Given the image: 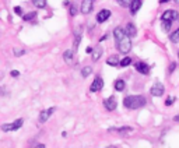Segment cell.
I'll return each instance as SVG.
<instances>
[{
  "label": "cell",
  "instance_id": "6da1fadb",
  "mask_svg": "<svg viewBox=\"0 0 179 148\" xmlns=\"http://www.w3.org/2000/svg\"><path fill=\"white\" fill-rule=\"evenodd\" d=\"M113 37H115L118 51H119L122 55L129 53L130 49H132V41H130V38L132 37L127 34L126 28H124V29L122 27L115 28V31H113Z\"/></svg>",
  "mask_w": 179,
  "mask_h": 148
},
{
  "label": "cell",
  "instance_id": "7a4b0ae2",
  "mask_svg": "<svg viewBox=\"0 0 179 148\" xmlns=\"http://www.w3.org/2000/svg\"><path fill=\"white\" fill-rule=\"evenodd\" d=\"M146 103H147V98L143 95H129L123 99V105L127 109H140L146 106Z\"/></svg>",
  "mask_w": 179,
  "mask_h": 148
},
{
  "label": "cell",
  "instance_id": "3957f363",
  "mask_svg": "<svg viewBox=\"0 0 179 148\" xmlns=\"http://www.w3.org/2000/svg\"><path fill=\"white\" fill-rule=\"evenodd\" d=\"M23 123H24L23 119H17L15 122L10 123V125H3L1 126V130L3 131H14V130H18L23 126Z\"/></svg>",
  "mask_w": 179,
  "mask_h": 148
},
{
  "label": "cell",
  "instance_id": "277c9868",
  "mask_svg": "<svg viewBox=\"0 0 179 148\" xmlns=\"http://www.w3.org/2000/svg\"><path fill=\"white\" fill-rule=\"evenodd\" d=\"M150 92H151L152 97H162V95H164V92H165V88H164V85H162L161 83H155L151 87Z\"/></svg>",
  "mask_w": 179,
  "mask_h": 148
},
{
  "label": "cell",
  "instance_id": "5b68a950",
  "mask_svg": "<svg viewBox=\"0 0 179 148\" xmlns=\"http://www.w3.org/2000/svg\"><path fill=\"white\" fill-rule=\"evenodd\" d=\"M102 87H104V80L99 75H96L94 78V81H92V84L90 85V91L91 92H98L99 89H102Z\"/></svg>",
  "mask_w": 179,
  "mask_h": 148
},
{
  "label": "cell",
  "instance_id": "8992f818",
  "mask_svg": "<svg viewBox=\"0 0 179 148\" xmlns=\"http://www.w3.org/2000/svg\"><path fill=\"white\" fill-rule=\"evenodd\" d=\"M178 18H179V15L175 10H165L162 13V15H161V20H168V21H175V20H178Z\"/></svg>",
  "mask_w": 179,
  "mask_h": 148
},
{
  "label": "cell",
  "instance_id": "52a82bcc",
  "mask_svg": "<svg viewBox=\"0 0 179 148\" xmlns=\"http://www.w3.org/2000/svg\"><path fill=\"white\" fill-rule=\"evenodd\" d=\"M104 106L108 109V111H115L116 106H118V102H116V98L115 97H109L106 98L104 101Z\"/></svg>",
  "mask_w": 179,
  "mask_h": 148
},
{
  "label": "cell",
  "instance_id": "ba28073f",
  "mask_svg": "<svg viewBox=\"0 0 179 148\" xmlns=\"http://www.w3.org/2000/svg\"><path fill=\"white\" fill-rule=\"evenodd\" d=\"M56 109L55 108H49V109H45V111H42L41 112V115H39V122L41 123H45L49 117H51L52 115H53V112H55Z\"/></svg>",
  "mask_w": 179,
  "mask_h": 148
},
{
  "label": "cell",
  "instance_id": "9c48e42d",
  "mask_svg": "<svg viewBox=\"0 0 179 148\" xmlns=\"http://www.w3.org/2000/svg\"><path fill=\"white\" fill-rule=\"evenodd\" d=\"M110 17V11L109 10H106V9H104V10H101L99 13L96 14V23H105L106 20Z\"/></svg>",
  "mask_w": 179,
  "mask_h": 148
},
{
  "label": "cell",
  "instance_id": "30bf717a",
  "mask_svg": "<svg viewBox=\"0 0 179 148\" xmlns=\"http://www.w3.org/2000/svg\"><path fill=\"white\" fill-rule=\"evenodd\" d=\"M134 69L137 70L140 74H148V71H150L148 64L147 63H144V62H137V63L134 64Z\"/></svg>",
  "mask_w": 179,
  "mask_h": 148
},
{
  "label": "cell",
  "instance_id": "8fae6325",
  "mask_svg": "<svg viewBox=\"0 0 179 148\" xmlns=\"http://www.w3.org/2000/svg\"><path fill=\"white\" fill-rule=\"evenodd\" d=\"M81 31H83L81 27L74 31V42H73V49L74 51H77L78 46H80V42H81Z\"/></svg>",
  "mask_w": 179,
  "mask_h": 148
},
{
  "label": "cell",
  "instance_id": "7c38bea8",
  "mask_svg": "<svg viewBox=\"0 0 179 148\" xmlns=\"http://www.w3.org/2000/svg\"><path fill=\"white\" fill-rule=\"evenodd\" d=\"M92 10V0H83L81 3V13L88 14Z\"/></svg>",
  "mask_w": 179,
  "mask_h": 148
},
{
  "label": "cell",
  "instance_id": "4fadbf2b",
  "mask_svg": "<svg viewBox=\"0 0 179 148\" xmlns=\"http://www.w3.org/2000/svg\"><path fill=\"white\" fill-rule=\"evenodd\" d=\"M141 0H132V3H130V13L133 14H137V11L140 10V7H141Z\"/></svg>",
  "mask_w": 179,
  "mask_h": 148
},
{
  "label": "cell",
  "instance_id": "5bb4252c",
  "mask_svg": "<svg viewBox=\"0 0 179 148\" xmlns=\"http://www.w3.org/2000/svg\"><path fill=\"white\" fill-rule=\"evenodd\" d=\"M126 31H127V34L132 38L137 35V29H136V27H134V24H132V23H129L127 25H126Z\"/></svg>",
  "mask_w": 179,
  "mask_h": 148
},
{
  "label": "cell",
  "instance_id": "9a60e30c",
  "mask_svg": "<svg viewBox=\"0 0 179 148\" xmlns=\"http://www.w3.org/2000/svg\"><path fill=\"white\" fill-rule=\"evenodd\" d=\"M73 51H66L63 53V59H64V62L66 63H69V64H71L73 63Z\"/></svg>",
  "mask_w": 179,
  "mask_h": 148
},
{
  "label": "cell",
  "instance_id": "2e32d148",
  "mask_svg": "<svg viewBox=\"0 0 179 148\" xmlns=\"http://www.w3.org/2000/svg\"><path fill=\"white\" fill-rule=\"evenodd\" d=\"M171 27H172V21L162 20V23H161V28H162V31H164V32H169Z\"/></svg>",
  "mask_w": 179,
  "mask_h": 148
},
{
  "label": "cell",
  "instance_id": "e0dca14e",
  "mask_svg": "<svg viewBox=\"0 0 179 148\" xmlns=\"http://www.w3.org/2000/svg\"><path fill=\"white\" fill-rule=\"evenodd\" d=\"M113 85H115L116 91H119V92H120V91H123V89H124V87H126V83H124L123 80H116Z\"/></svg>",
  "mask_w": 179,
  "mask_h": 148
},
{
  "label": "cell",
  "instance_id": "ac0fdd59",
  "mask_svg": "<svg viewBox=\"0 0 179 148\" xmlns=\"http://www.w3.org/2000/svg\"><path fill=\"white\" fill-rule=\"evenodd\" d=\"M101 55H102V49H101V46L95 48V49H94V52H92V60L96 62L98 59H99V57H101Z\"/></svg>",
  "mask_w": 179,
  "mask_h": 148
},
{
  "label": "cell",
  "instance_id": "d6986e66",
  "mask_svg": "<svg viewBox=\"0 0 179 148\" xmlns=\"http://www.w3.org/2000/svg\"><path fill=\"white\" fill-rule=\"evenodd\" d=\"M169 39L171 42H174V43H178L179 42V28L176 29V31H174V32L169 35Z\"/></svg>",
  "mask_w": 179,
  "mask_h": 148
},
{
  "label": "cell",
  "instance_id": "ffe728a7",
  "mask_svg": "<svg viewBox=\"0 0 179 148\" xmlns=\"http://www.w3.org/2000/svg\"><path fill=\"white\" fill-rule=\"evenodd\" d=\"M32 3H34V6L38 7V9H43L46 6V0H32Z\"/></svg>",
  "mask_w": 179,
  "mask_h": 148
},
{
  "label": "cell",
  "instance_id": "44dd1931",
  "mask_svg": "<svg viewBox=\"0 0 179 148\" xmlns=\"http://www.w3.org/2000/svg\"><path fill=\"white\" fill-rule=\"evenodd\" d=\"M91 73H92V67H90V66H87V67H83V70H81V75H83L84 78H85V77H88Z\"/></svg>",
  "mask_w": 179,
  "mask_h": 148
},
{
  "label": "cell",
  "instance_id": "7402d4cb",
  "mask_svg": "<svg viewBox=\"0 0 179 148\" xmlns=\"http://www.w3.org/2000/svg\"><path fill=\"white\" fill-rule=\"evenodd\" d=\"M35 17H37V11H31V13L23 15V20H24V21H29V20H34Z\"/></svg>",
  "mask_w": 179,
  "mask_h": 148
},
{
  "label": "cell",
  "instance_id": "603a6c76",
  "mask_svg": "<svg viewBox=\"0 0 179 148\" xmlns=\"http://www.w3.org/2000/svg\"><path fill=\"white\" fill-rule=\"evenodd\" d=\"M106 63H108L109 66H118L120 62L118 60V57H116V56H112V57H109V59L106 60Z\"/></svg>",
  "mask_w": 179,
  "mask_h": 148
},
{
  "label": "cell",
  "instance_id": "cb8c5ba5",
  "mask_svg": "<svg viewBox=\"0 0 179 148\" xmlns=\"http://www.w3.org/2000/svg\"><path fill=\"white\" fill-rule=\"evenodd\" d=\"M130 63H132V59H130V57H127V56H126V57H123V59H122V60H120L119 66H120V67H127V66L130 64Z\"/></svg>",
  "mask_w": 179,
  "mask_h": 148
},
{
  "label": "cell",
  "instance_id": "d4e9b609",
  "mask_svg": "<svg viewBox=\"0 0 179 148\" xmlns=\"http://www.w3.org/2000/svg\"><path fill=\"white\" fill-rule=\"evenodd\" d=\"M118 1V4L120 6V7H127V6H130V3H132V0H116Z\"/></svg>",
  "mask_w": 179,
  "mask_h": 148
},
{
  "label": "cell",
  "instance_id": "484cf974",
  "mask_svg": "<svg viewBox=\"0 0 179 148\" xmlns=\"http://www.w3.org/2000/svg\"><path fill=\"white\" fill-rule=\"evenodd\" d=\"M14 53H15V56H21V55H24V53H25V51H24V49H15V51H14Z\"/></svg>",
  "mask_w": 179,
  "mask_h": 148
},
{
  "label": "cell",
  "instance_id": "4316f807",
  "mask_svg": "<svg viewBox=\"0 0 179 148\" xmlns=\"http://www.w3.org/2000/svg\"><path fill=\"white\" fill-rule=\"evenodd\" d=\"M14 11H15L17 15H23V10H21V7H18V6H17V7H14Z\"/></svg>",
  "mask_w": 179,
  "mask_h": 148
},
{
  "label": "cell",
  "instance_id": "83f0119b",
  "mask_svg": "<svg viewBox=\"0 0 179 148\" xmlns=\"http://www.w3.org/2000/svg\"><path fill=\"white\" fill-rule=\"evenodd\" d=\"M116 131H119V133H126V131H132L130 127H124V129H115Z\"/></svg>",
  "mask_w": 179,
  "mask_h": 148
},
{
  "label": "cell",
  "instance_id": "f1b7e54d",
  "mask_svg": "<svg viewBox=\"0 0 179 148\" xmlns=\"http://www.w3.org/2000/svg\"><path fill=\"white\" fill-rule=\"evenodd\" d=\"M174 101H175V98H168V99L165 101V105L166 106H171V105L174 103Z\"/></svg>",
  "mask_w": 179,
  "mask_h": 148
},
{
  "label": "cell",
  "instance_id": "f546056e",
  "mask_svg": "<svg viewBox=\"0 0 179 148\" xmlns=\"http://www.w3.org/2000/svg\"><path fill=\"white\" fill-rule=\"evenodd\" d=\"M70 14H71L73 17H74V15H76V14H77V10H76V7H74V6H73V7H71V9H70Z\"/></svg>",
  "mask_w": 179,
  "mask_h": 148
},
{
  "label": "cell",
  "instance_id": "4dcf8cb0",
  "mask_svg": "<svg viewBox=\"0 0 179 148\" xmlns=\"http://www.w3.org/2000/svg\"><path fill=\"white\" fill-rule=\"evenodd\" d=\"M11 75H13V77H18L20 73L17 71V70H13V71H11Z\"/></svg>",
  "mask_w": 179,
  "mask_h": 148
},
{
  "label": "cell",
  "instance_id": "1f68e13d",
  "mask_svg": "<svg viewBox=\"0 0 179 148\" xmlns=\"http://www.w3.org/2000/svg\"><path fill=\"white\" fill-rule=\"evenodd\" d=\"M175 67H176V64H175V63H171V67H169V73H172V71H174V70H175Z\"/></svg>",
  "mask_w": 179,
  "mask_h": 148
},
{
  "label": "cell",
  "instance_id": "d6a6232c",
  "mask_svg": "<svg viewBox=\"0 0 179 148\" xmlns=\"http://www.w3.org/2000/svg\"><path fill=\"white\" fill-rule=\"evenodd\" d=\"M85 52H87V53H92V52H94V49H92L91 46H88L87 49H85Z\"/></svg>",
  "mask_w": 179,
  "mask_h": 148
},
{
  "label": "cell",
  "instance_id": "836d02e7",
  "mask_svg": "<svg viewBox=\"0 0 179 148\" xmlns=\"http://www.w3.org/2000/svg\"><path fill=\"white\" fill-rule=\"evenodd\" d=\"M168 1H171V0H160L161 4H164V3H168Z\"/></svg>",
  "mask_w": 179,
  "mask_h": 148
},
{
  "label": "cell",
  "instance_id": "e575fe53",
  "mask_svg": "<svg viewBox=\"0 0 179 148\" xmlns=\"http://www.w3.org/2000/svg\"><path fill=\"white\" fill-rule=\"evenodd\" d=\"M174 120H175V122H179V115L175 116V117H174Z\"/></svg>",
  "mask_w": 179,
  "mask_h": 148
},
{
  "label": "cell",
  "instance_id": "d590c367",
  "mask_svg": "<svg viewBox=\"0 0 179 148\" xmlns=\"http://www.w3.org/2000/svg\"><path fill=\"white\" fill-rule=\"evenodd\" d=\"M174 1H175V3H176V4L179 6V0H174Z\"/></svg>",
  "mask_w": 179,
  "mask_h": 148
}]
</instances>
